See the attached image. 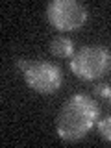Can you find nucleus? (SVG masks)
<instances>
[{
	"label": "nucleus",
	"instance_id": "1",
	"mask_svg": "<svg viewBox=\"0 0 111 148\" xmlns=\"http://www.w3.org/2000/svg\"><path fill=\"white\" fill-rule=\"evenodd\" d=\"M100 108L89 95L76 92L61 106L56 119V130L63 141L74 143L89 133V130L98 122Z\"/></svg>",
	"mask_w": 111,
	"mask_h": 148
},
{
	"label": "nucleus",
	"instance_id": "2",
	"mask_svg": "<svg viewBox=\"0 0 111 148\" xmlns=\"http://www.w3.org/2000/svg\"><path fill=\"white\" fill-rule=\"evenodd\" d=\"M71 71L82 80H98L111 71V52L106 46H83L71 58Z\"/></svg>",
	"mask_w": 111,
	"mask_h": 148
},
{
	"label": "nucleus",
	"instance_id": "3",
	"mask_svg": "<svg viewBox=\"0 0 111 148\" xmlns=\"http://www.w3.org/2000/svg\"><path fill=\"white\" fill-rule=\"evenodd\" d=\"M89 11L76 0H52L46 6V18L56 30L72 32L85 24Z\"/></svg>",
	"mask_w": 111,
	"mask_h": 148
},
{
	"label": "nucleus",
	"instance_id": "4",
	"mask_svg": "<svg viewBox=\"0 0 111 148\" xmlns=\"http://www.w3.org/2000/svg\"><path fill=\"white\" fill-rule=\"evenodd\" d=\"M26 83L34 91L41 92V95H50L56 92L63 83V72L56 63L45 61V59H37V61H30L26 71H22Z\"/></svg>",
	"mask_w": 111,
	"mask_h": 148
},
{
	"label": "nucleus",
	"instance_id": "5",
	"mask_svg": "<svg viewBox=\"0 0 111 148\" xmlns=\"http://www.w3.org/2000/svg\"><path fill=\"white\" fill-rule=\"evenodd\" d=\"M48 48H50V52L54 56H58V58H72L74 56V41L71 37L59 34V35H56V37L50 39Z\"/></svg>",
	"mask_w": 111,
	"mask_h": 148
},
{
	"label": "nucleus",
	"instance_id": "6",
	"mask_svg": "<svg viewBox=\"0 0 111 148\" xmlns=\"http://www.w3.org/2000/svg\"><path fill=\"white\" fill-rule=\"evenodd\" d=\"M96 128H98V133L102 135V139H106V141L111 143V115L100 119L98 122H96Z\"/></svg>",
	"mask_w": 111,
	"mask_h": 148
},
{
	"label": "nucleus",
	"instance_id": "7",
	"mask_svg": "<svg viewBox=\"0 0 111 148\" xmlns=\"http://www.w3.org/2000/svg\"><path fill=\"white\" fill-rule=\"evenodd\" d=\"M96 92H100V95H104V96H108V98H109L111 87L108 85V83H98V85H96Z\"/></svg>",
	"mask_w": 111,
	"mask_h": 148
},
{
	"label": "nucleus",
	"instance_id": "8",
	"mask_svg": "<svg viewBox=\"0 0 111 148\" xmlns=\"http://www.w3.org/2000/svg\"><path fill=\"white\" fill-rule=\"evenodd\" d=\"M28 65H30V61H28V59H24V58H18V59H17V67L21 69V71H26Z\"/></svg>",
	"mask_w": 111,
	"mask_h": 148
},
{
	"label": "nucleus",
	"instance_id": "9",
	"mask_svg": "<svg viewBox=\"0 0 111 148\" xmlns=\"http://www.w3.org/2000/svg\"><path fill=\"white\" fill-rule=\"evenodd\" d=\"M109 100H111V95H109Z\"/></svg>",
	"mask_w": 111,
	"mask_h": 148
}]
</instances>
